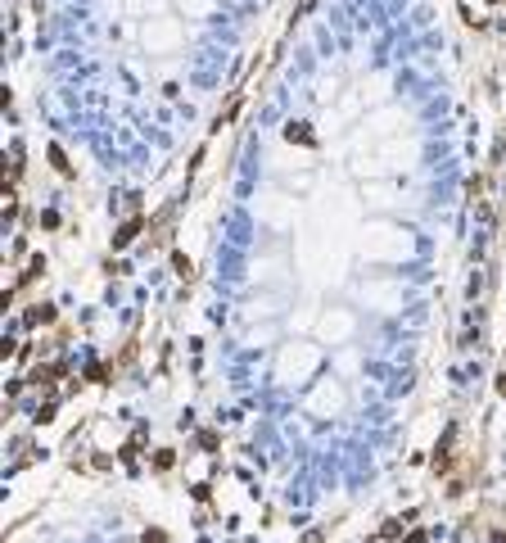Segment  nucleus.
<instances>
[{"mask_svg":"<svg viewBox=\"0 0 506 543\" xmlns=\"http://www.w3.org/2000/svg\"><path fill=\"white\" fill-rule=\"evenodd\" d=\"M140 227H145V222H140V217H131V222H122V227H118V236H113V250H127L131 240L140 236Z\"/></svg>","mask_w":506,"mask_h":543,"instance_id":"nucleus-1","label":"nucleus"},{"mask_svg":"<svg viewBox=\"0 0 506 543\" xmlns=\"http://www.w3.org/2000/svg\"><path fill=\"white\" fill-rule=\"evenodd\" d=\"M23 322L27 326H45V322H54V308L50 304H32L27 313H23Z\"/></svg>","mask_w":506,"mask_h":543,"instance_id":"nucleus-2","label":"nucleus"},{"mask_svg":"<svg viewBox=\"0 0 506 543\" xmlns=\"http://www.w3.org/2000/svg\"><path fill=\"white\" fill-rule=\"evenodd\" d=\"M285 136H290V141L312 145V131H308V122H290V127H285Z\"/></svg>","mask_w":506,"mask_h":543,"instance_id":"nucleus-3","label":"nucleus"},{"mask_svg":"<svg viewBox=\"0 0 506 543\" xmlns=\"http://www.w3.org/2000/svg\"><path fill=\"white\" fill-rule=\"evenodd\" d=\"M50 163H54V173H64V177H73V163L64 159V150L59 145H50Z\"/></svg>","mask_w":506,"mask_h":543,"instance_id":"nucleus-4","label":"nucleus"},{"mask_svg":"<svg viewBox=\"0 0 506 543\" xmlns=\"http://www.w3.org/2000/svg\"><path fill=\"white\" fill-rule=\"evenodd\" d=\"M172 267H176V276H181V281H190V276H194V267H190V258H185V254H172Z\"/></svg>","mask_w":506,"mask_h":543,"instance_id":"nucleus-5","label":"nucleus"},{"mask_svg":"<svg viewBox=\"0 0 506 543\" xmlns=\"http://www.w3.org/2000/svg\"><path fill=\"white\" fill-rule=\"evenodd\" d=\"M87 380H95V385H104V367H100V362H91V367H87Z\"/></svg>","mask_w":506,"mask_h":543,"instance_id":"nucleus-6","label":"nucleus"},{"mask_svg":"<svg viewBox=\"0 0 506 543\" xmlns=\"http://www.w3.org/2000/svg\"><path fill=\"white\" fill-rule=\"evenodd\" d=\"M145 543H168V534L163 530H145Z\"/></svg>","mask_w":506,"mask_h":543,"instance_id":"nucleus-7","label":"nucleus"},{"mask_svg":"<svg viewBox=\"0 0 506 543\" xmlns=\"http://www.w3.org/2000/svg\"><path fill=\"white\" fill-rule=\"evenodd\" d=\"M407 543H425V534H420V530H416V534H407Z\"/></svg>","mask_w":506,"mask_h":543,"instance_id":"nucleus-8","label":"nucleus"}]
</instances>
